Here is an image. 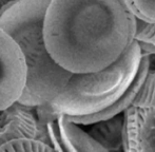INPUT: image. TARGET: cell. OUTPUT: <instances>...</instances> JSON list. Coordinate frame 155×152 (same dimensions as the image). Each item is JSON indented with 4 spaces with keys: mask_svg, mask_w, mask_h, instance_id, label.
<instances>
[{
    "mask_svg": "<svg viewBox=\"0 0 155 152\" xmlns=\"http://www.w3.org/2000/svg\"><path fill=\"white\" fill-rule=\"evenodd\" d=\"M137 19L126 0H50L43 19L45 47L71 73L106 69L135 40Z\"/></svg>",
    "mask_w": 155,
    "mask_h": 152,
    "instance_id": "6da1fadb",
    "label": "cell"
},
{
    "mask_svg": "<svg viewBox=\"0 0 155 152\" xmlns=\"http://www.w3.org/2000/svg\"><path fill=\"white\" fill-rule=\"evenodd\" d=\"M50 0H12L0 8V28L17 43L27 69L18 103L36 108L50 103L65 86L71 72L51 57L43 38V19Z\"/></svg>",
    "mask_w": 155,
    "mask_h": 152,
    "instance_id": "7a4b0ae2",
    "label": "cell"
},
{
    "mask_svg": "<svg viewBox=\"0 0 155 152\" xmlns=\"http://www.w3.org/2000/svg\"><path fill=\"white\" fill-rule=\"evenodd\" d=\"M141 57V48L134 40L128 51L106 69L89 73H71L65 86L50 103L34 109L40 125L69 116L92 114L114 104L134 78Z\"/></svg>",
    "mask_w": 155,
    "mask_h": 152,
    "instance_id": "3957f363",
    "label": "cell"
},
{
    "mask_svg": "<svg viewBox=\"0 0 155 152\" xmlns=\"http://www.w3.org/2000/svg\"><path fill=\"white\" fill-rule=\"evenodd\" d=\"M25 78L27 69L20 49L0 28V110L18 101Z\"/></svg>",
    "mask_w": 155,
    "mask_h": 152,
    "instance_id": "277c9868",
    "label": "cell"
},
{
    "mask_svg": "<svg viewBox=\"0 0 155 152\" xmlns=\"http://www.w3.org/2000/svg\"><path fill=\"white\" fill-rule=\"evenodd\" d=\"M123 114L124 151H155V106L131 105Z\"/></svg>",
    "mask_w": 155,
    "mask_h": 152,
    "instance_id": "5b68a950",
    "label": "cell"
},
{
    "mask_svg": "<svg viewBox=\"0 0 155 152\" xmlns=\"http://www.w3.org/2000/svg\"><path fill=\"white\" fill-rule=\"evenodd\" d=\"M32 110L18 101L0 110V147L14 138H40L41 128Z\"/></svg>",
    "mask_w": 155,
    "mask_h": 152,
    "instance_id": "8992f818",
    "label": "cell"
},
{
    "mask_svg": "<svg viewBox=\"0 0 155 152\" xmlns=\"http://www.w3.org/2000/svg\"><path fill=\"white\" fill-rule=\"evenodd\" d=\"M147 55L141 51L140 61H139V66L136 71V74L132 79V81L130 82V84L128 86V88L124 90V92L119 96V98L114 104H112L111 106H109L108 108L101 110V111L95 112V113L79 115V116H69V115H67L68 118L71 121H73V123L78 124L79 126H90L99 121L108 119L117 114L124 113V110L128 109L131 105H133L134 101L136 99L137 95H138L139 91H140L141 87H143V81H145L146 75H147Z\"/></svg>",
    "mask_w": 155,
    "mask_h": 152,
    "instance_id": "52a82bcc",
    "label": "cell"
},
{
    "mask_svg": "<svg viewBox=\"0 0 155 152\" xmlns=\"http://www.w3.org/2000/svg\"><path fill=\"white\" fill-rule=\"evenodd\" d=\"M58 136L62 151L70 152H104V148L79 127L71 121L65 114H58L56 117Z\"/></svg>",
    "mask_w": 155,
    "mask_h": 152,
    "instance_id": "ba28073f",
    "label": "cell"
},
{
    "mask_svg": "<svg viewBox=\"0 0 155 152\" xmlns=\"http://www.w3.org/2000/svg\"><path fill=\"white\" fill-rule=\"evenodd\" d=\"M90 135L106 151L124 150V114H117L108 119L94 123Z\"/></svg>",
    "mask_w": 155,
    "mask_h": 152,
    "instance_id": "9c48e42d",
    "label": "cell"
},
{
    "mask_svg": "<svg viewBox=\"0 0 155 152\" xmlns=\"http://www.w3.org/2000/svg\"><path fill=\"white\" fill-rule=\"evenodd\" d=\"M141 51L147 55L148 69L145 81L133 105L155 106V47L138 42Z\"/></svg>",
    "mask_w": 155,
    "mask_h": 152,
    "instance_id": "30bf717a",
    "label": "cell"
},
{
    "mask_svg": "<svg viewBox=\"0 0 155 152\" xmlns=\"http://www.w3.org/2000/svg\"><path fill=\"white\" fill-rule=\"evenodd\" d=\"M52 152L55 149L40 138L19 137L14 138L0 147V152Z\"/></svg>",
    "mask_w": 155,
    "mask_h": 152,
    "instance_id": "8fae6325",
    "label": "cell"
},
{
    "mask_svg": "<svg viewBox=\"0 0 155 152\" xmlns=\"http://www.w3.org/2000/svg\"><path fill=\"white\" fill-rule=\"evenodd\" d=\"M136 19L155 25V0H126Z\"/></svg>",
    "mask_w": 155,
    "mask_h": 152,
    "instance_id": "7c38bea8",
    "label": "cell"
},
{
    "mask_svg": "<svg viewBox=\"0 0 155 152\" xmlns=\"http://www.w3.org/2000/svg\"><path fill=\"white\" fill-rule=\"evenodd\" d=\"M135 40L155 47V25L143 22L137 19Z\"/></svg>",
    "mask_w": 155,
    "mask_h": 152,
    "instance_id": "4fadbf2b",
    "label": "cell"
}]
</instances>
